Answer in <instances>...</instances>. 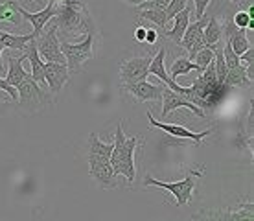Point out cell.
<instances>
[{"label": "cell", "mask_w": 254, "mask_h": 221, "mask_svg": "<svg viewBox=\"0 0 254 221\" xmlns=\"http://www.w3.org/2000/svg\"><path fill=\"white\" fill-rule=\"evenodd\" d=\"M162 111H160V118H166L168 114L172 113V111H175V109H181V107H186L190 109L191 113L197 114L199 118H204V111L203 109H199L197 105H193L190 100H186L183 94H179V92H173L172 88H168L164 85V88H162Z\"/></svg>", "instance_id": "cell-12"}, {"label": "cell", "mask_w": 254, "mask_h": 221, "mask_svg": "<svg viewBox=\"0 0 254 221\" xmlns=\"http://www.w3.org/2000/svg\"><path fill=\"white\" fill-rule=\"evenodd\" d=\"M203 37H204V41H206V46H208L212 52L216 50L217 46H221V41H223L221 22L217 20L216 15L208 17V22H206V26H204V30H203Z\"/></svg>", "instance_id": "cell-19"}, {"label": "cell", "mask_w": 254, "mask_h": 221, "mask_svg": "<svg viewBox=\"0 0 254 221\" xmlns=\"http://www.w3.org/2000/svg\"><path fill=\"white\" fill-rule=\"evenodd\" d=\"M13 2H17V4H19V2H22V0H13ZM33 2H35V4H46L48 0H33Z\"/></svg>", "instance_id": "cell-37"}, {"label": "cell", "mask_w": 254, "mask_h": 221, "mask_svg": "<svg viewBox=\"0 0 254 221\" xmlns=\"http://www.w3.org/2000/svg\"><path fill=\"white\" fill-rule=\"evenodd\" d=\"M204 175V168L201 166L199 170H190L186 173V177L183 181H177V183H164V181H159L155 177L147 175L144 179V186H159V188L170 192L173 197H175V203L177 207H186L188 203L191 201V196H193V190H195V184L199 181V177Z\"/></svg>", "instance_id": "cell-3"}, {"label": "cell", "mask_w": 254, "mask_h": 221, "mask_svg": "<svg viewBox=\"0 0 254 221\" xmlns=\"http://www.w3.org/2000/svg\"><path fill=\"white\" fill-rule=\"evenodd\" d=\"M157 37H159V33H157V30H155V28H147V32H146V41H144V43H147V44H155V43H157Z\"/></svg>", "instance_id": "cell-35"}, {"label": "cell", "mask_w": 254, "mask_h": 221, "mask_svg": "<svg viewBox=\"0 0 254 221\" xmlns=\"http://www.w3.org/2000/svg\"><path fill=\"white\" fill-rule=\"evenodd\" d=\"M223 57H225V63H227V69H236V67H240V56H236L232 48H230L229 44L225 43L223 44Z\"/></svg>", "instance_id": "cell-31"}, {"label": "cell", "mask_w": 254, "mask_h": 221, "mask_svg": "<svg viewBox=\"0 0 254 221\" xmlns=\"http://www.w3.org/2000/svg\"><path fill=\"white\" fill-rule=\"evenodd\" d=\"M89 173L96 183L105 190H113L118 186V175L115 173L113 166L107 160H100V158L89 157Z\"/></svg>", "instance_id": "cell-11"}, {"label": "cell", "mask_w": 254, "mask_h": 221, "mask_svg": "<svg viewBox=\"0 0 254 221\" xmlns=\"http://www.w3.org/2000/svg\"><path fill=\"white\" fill-rule=\"evenodd\" d=\"M147 118H149V126L151 127H159V129H162L164 133L172 135V137H175V139H179V140H191L193 144H201V140H203L204 137H208V135H212V133L216 131V126L208 127V129H204V131L193 133V131H190V129H186V127L179 126V124H164V122L155 120L151 111H147Z\"/></svg>", "instance_id": "cell-10"}, {"label": "cell", "mask_w": 254, "mask_h": 221, "mask_svg": "<svg viewBox=\"0 0 254 221\" xmlns=\"http://www.w3.org/2000/svg\"><path fill=\"white\" fill-rule=\"evenodd\" d=\"M0 90H4V92H7V94H9V98H11V101H15V103H17V100H19V94H17V88L11 87V85H9V83H7L2 76H0Z\"/></svg>", "instance_id": "cell-33"}, {"label": "cell", "mask_w": 254, "mask_h": 221, "mask_svg": "<svg viewBox=\"0 0 254 221\" xmlns=\"http://www.w3.org/2000/svg\"><path fill=\"white\" fill-rule=\"evenodd\" d=\"M190 72L201 74L203 70L199 69L191 59H188V57H175V61H173L172 67H170V77H172L173 81H175L179 76H188Z\"/></svg>", "instance_id": "cell-23"}, {"label": "cell", "mask_w": 254, "mask_h": 221, "mask_svg": "<svg viewBox=\"0 0 254 221\" xmlns=\"http://www.w3.org/2000/svg\"><path fill=\"white\" fill-rule=\"evenodd\" d=\"M138 147V137L126 139L124 135V124H118L115 131V142H113V153L109 158V164L113 166L116 175L126 179L127 186H133L136 177V164H134V149Z\"/></svg>", "instance_id": "cell-2"}, {"label": "cell", "mask_w": 254, "mask_h": 221, "mask_svg": "<svg viewBox=\"0 0 254 221\" xmlns=\"http://www.w3.org/2000/svg\"><path fill=\"white\" fill-rule=\"evenodd\" d=\"M232 22L238 26V30H251V28L254 30V19L247 11H243V9H238L232 15Z\"/></svg>", "instance_id": "cell-27"}, {"label": "cell", "mask_w": 254, "mask_h": 221, "mask_svg": "<svg viewBox=\"0 0 254 221\" xmlns=\"http://www.w3.org/2000/svg\"><path fill=\"white\" fill-rule=\"evenodd\" d=\"M94 30L85 33V39H83L81 43H61V52H63L64 61H66V69H68L70 74L79 72L83 65L94 57Z\"/></svg>", "instance_id": "cell-4"}, {"label": "cell", "mask_w": 254, "mask_h": 221, "mask_svg": "<svg viewBox=\"0 0 254 221\" xmlns=\"http://www.w3.org/2000/svg\"><path fill=\"white\" fill-rule=\"evenodd\" d=\"M2 52H4V48H2V44H0V74H2Z\"/></svg>", "instance_id": "cell-38"}, {"label": "cell", "mask_w": 254, "mask_h": 221, "mask_svg": "<svg viewBox=\"0 0 254 221\" xmlns=\"http://www.w3.org/2000/svg\"><path fill=\"white\" fill-rule=\"evenodd\" d=\"M0 20L2 22H13V24H19V13L13 11L9 4L4 2V4H0Z\"/></svg>", "instance_id": "cell-29"}, {"label": "cell", "mask_w": 254, "mask_h": 221, "mask_svg": "<svg viewBox=\"0 0 254 221\" xmlns=\"http://www.w3.org/2000/svg\"><path fill=\"white\" fill-rule=\"evenodd\" d=\"M26 56L22 54V56L15 57V56H9L7 57V72H6V79L11 87H19L20 83L26 81V79H30L32 77V74L30 72H26L24 67H22V63H24Z\"/></svg>", "instance_id": "cell-16"}, {"label": "cell", "mask_w": 254, "mask_h": 221, "mask_svg": "<svg viewBox=\"0 0 254 221\" xmlns=\"http://www.w3.org/2000/svg\"><path fill=\"white\" fill-rule=\"evenodd\" d=\"M227 44L232 48V52H234L236 56L245 54V52L251 48V41L247 39V30H238V32L227 41Z\"/></svg>", "instance_id": "cell-26"}, {"label": "cell", "mask_w": 254, "mask_h": 221, "mask_svg": "<svg viewBox=\"0 0 254 221\" xmlns=\"http://www.w3.org/2000/svg\"><path fill=\"white\" fill-rule=\"evenodd\" d=\"M70 77V72L66 65L61 63H45V83L48 85L50 94H58L61 88L66 85Z\"/></svg>", "instance_id": "cell-15"}, {"label": "cell", "mask_w": 254, "mask_h": 221, "mask_svg": "<svg viewBox=\"0 0 254 221\" xmlns=\"http://www.w3.org/2000/svg\"><path fill=\"white\" fill-rule=\"evenodd\" d=\"M122 88L133 98L134 103H144V101L162 100V88H164V85H153L147 79H142V81L131 83V85H126V87Z\"/></svg>", "instance_id": "cell-13"}, {"label": "cell", "mask_w": 254, "mask_h": 221, "mask_svg": "<svg viewBox=\"0 0 254 221\" xmlns=\"http://www.w3.org/2000/svg\"><path fill=\"white\" fill-rule=\"evenodd\" d=\"M24 56L26 59L30 61V65H32V79L35 83H39L41 87L46 88V83H45V61L41 59V56H39L37 48H35V41H30V43L26 44L24 50Z\"/></svg>", "instance_id": "cell-17"}, {"label": "cell", "mask_w": 254, "mask_h": 221, "mask_svg": "<svg viewBox=\"0 0 254 221\" xmlns=\"http://www.w3.org/2000/svg\"><path fill=\"white\" fill-rule=\"evenodd\" d=\"M111 153H113V144L103 142V140H100V137H98L96 133H90V137H89V157L100 158V160H107L109 162Z\"/></svg>", "instance_id": "cell-21"}, {"label": "cell", "mask_w": 254, "mask_h": 221, "mask_svg": "<svg viewBox=\"0 0 254 221\" xmlns=\"http://www.w3.org/2000/svg\"><path fill=\"white\" fill-rule=\"evenodd\" d=\"M7 4H9V7H11L13 11H17L22 17L24 20H28V22H32L33 26V39H37L41 33L45 32V28L46 24L50 22L52 19H54V15H56V0H48L46 2V6L41 9V11L37 13H30V11H26L24 7H20L19 4H15L13 0H7Z\"/></svg>", "instance_id": "cell-8"}, {"label": "cell", "mask_w": 254, "mask_h": 221, "mask_svg": "<svg viewBox=\"0 0 254 221\" xmlns=\"http://www.w3.org/2000/svg\"><path fill=\"white\" fill-rule=\"evenodd\" d=\"M33 41L32 33H26V35H17V33L9 32H0V44L2 48H9V50H24L26 44Z\"/></svg>", "instance_id": "cell-22"}, {"label": "cell", "mask_w": 254, "mask_h": 221, "mask_svg": "<svg viewBox=\"0 0 254 221\" xmlns=\"http://www.w3.org/2000/svg\"><path fill=\"white\" fill-rule=\"evenodd\" d=\"M17 94H19L17 103L20 105V109H24L28 113H37V111L45 109L52 101L50 90L41 87L39 83L33 81L32 77L20 83L17 87Z\"/></svg>", "instance_id": "cell-5"}, {"label": "cell", "mask_w": 254, "mask_h": 221, "mask_svg": "<svg viewBox=\"0 0 254 221\" xmlns=\"http://www.w3.org/2000/svg\"><path fill=\"white\" fill-rule=\"evenodd\" d=\"M212 61H214V52L210 50L208 46H206V48H203V50H201L195 56V59H193V63H195L201 70L206 69V67H208Z\"/></svg>", "instance_id": "cell-28"}, {"label": "cell", "mask_w": 254, "mask_h": 221, "mask_svg": "<svg viewBox=\"0 0 254 221\" xmlns=\"http://www.w3.org/2000/svg\"><path fill=\"white\" fill-rule=\"evenodd\" d=\"M191 221H254V207L251 201H243L225 210H203Z\"/></svg>", "instance_id": "cell-6"}, {"label": "cell", "mask_w": 254, "mask_h": 221, "mask_svg": "<svg viewBox=\"0 0 254 221\" xmlns=\"http://www.w3.org/2000/svg\"><path fill=\"white\" fill-rule=\"evenodd\" d=\"M251 81L253 79L249 77V72L243 65L227 70V77H225V85L227 87H247V85H251Z\"/></svg>", "instance_id": "cell-24"}, {"label": "cell", "mask_w": 254, "mask_h": 221, "mask_svg": "<svg viewBox=\"0 0 254 221\" xmlns=\"http://www.w3.org/2000/svg\"><path fill=\"white\" fill-rule=\"evenodd\" d=\"M190 15H191V7L186 6L183 11H179L172 19L173 28L166 32V37L170 39L172 43H175V44L181 43V39H183V35H185L186 28H188V24H190Z\"/></svg>", "instance_id": "cell-18"}, {"label": "cell", "mask_w": 254, "mask_h": 221, "mask_svg": "<svg viewBox=\"0 0 254 221\" xmlns=\"http://www.w3.org/2000/svg\"><path fill=\"white\" fill-rule=\"evenodd\" d=\"M193 2V7H195V20L203 19L204 15H206V7L212 4V0H191Z\"/></svg>", "instance_id": "cell-32"}, {"label": "cell", "mask_w": 254, "mask_h": 221, "mask_svg": "<svg viewBox=\"0 0 254 221\" xmlns=\"http://www.w3.org/2000/svg\"><path fill=\"white\" fill-rule=\"evenodd\" d=\"M186 4H188V0H170V4L166 6V19H168V22L177 15L179 11H183L186 7Z\"/></svg>", "instance_id": "cell-30"}, {"label": "cell", "mask_w": 254, "mask_h": 221, "mask_svg": "<svg viewBox=\"0 0 254 221\" xmlns=\"http://www.w3.org/2000/svg\"><path fill=\"white\" fill-rule=\"evenodd\" d=\"M147 74L157 76L160 81L164 83L166 87L172 88L173 92H179V94H183V96L188 94V87H181V85H177L172 77L168 76V72H166V48H164V46H162V48H160V50L151 57V63H149Z\"/></svg>", "instance_id": "cell-14"}, {"label": "cell", "mask_w": 254, "mask_h": 221, "mask_svg": "<svg viewBox=\"0 0 254 221\" xmlns=\"http://www.w3.org/2000/svg\"><path fill=\"white\" fill-rule=\"evenodd\" d=\"M52 22L58 26V32L63 35H74L77 33H89L92 28V17L87 7V0H63L56 2V15Z\"/></svg>", "instance_id": "cell-1"}, {"label": "cell", "mask_w": 254, "mask_h": 221, "mask_svg": "<svg viewBox=\"0 0 254 221\" xmlns=\"http://www.w3.org/2000/svg\"><path fill=\"white\" fill-rule=\"evenodd\" d=\"M136 20H147V22H153L159 30H166V24H168L166 11L162 9V7L140 9V11H136Z\"/></svg>", "instance_id": "cell-25"}, {"label": "cell", "mask_w": 254, "mask_h": 221, "mask_svg": "<svg viewBox=\"0 0 254 221\" xmlns=\"http://www.w3.org/2000/svg\"><path fill=\"white\" fill-rule=\"evenodd\" d=\"M206 22H208V17L204 15L203 19H199L195 20V22H190L188 24V28H186V32L185 35H183V39H181V46L185 48V50L190 52V48L193 46V44L199 41V39L203 37V30H204V26H206Z\"/></svg>", "instance_id": "cell-20"}, {"label": "cell", "mask_w": 254, "mask_h": 221, "mask_svg": "<svg viewBox=\"0 0 254 221\" xmlns=\"http://www.w3.org/2000/svg\"><path fill=\"white\" fill-rule=\"evenodd\" d=\"M0 113H2V111H0Z\"/></svg>", "instance_id": "cell-40"}, {"label": "cell", "mask_w": 254, "mask_h": 221, "mask_svg": "<svg viewBox=\"0 0 254 221\" xmlns=\"http://www.w3.org/2000/svg\"><path fill=\"white\" fill-rule=\"evenodd\" d=\"M146 32H147L146 26H138V28L134 30V41H136V43H144V41H146Z\"/></svg>", "instance_id": "cell-34"}, {"label": "cell", "mask_w": 254, "mask_h": 221, "mask_svg": "<svg viewBox=\"0 0 254 221\" xmlns=\"http://www.w3.org/2000/svg\"><path fill=\"white\" fill-rule=\"evenodd\" d=\"M35 41V48H37L41 59H46L45 63H61L66 65L64 56L61 52V41L58 37V26L52 22L48 26V30L43 32Z\"/></svg>", "instance_id": "cell-7"}, {"label": "cell", "mask_w": 254, "mask_h": 221, "mask_svg": "<svg viewBox=\"0 0 254 221\" xmlns=\"http://www.w3.org/2000/svg\"><path fill=\"white\" fill-rule=\"evenodd\" d=\"M126 4H129V6H138V4H142V2H146V0H124Z\"/></svg>", "instance_id": "cell-36"}, {"label": "cell", "mask_w": 254, "mask_h": 221, "mask_svg": "<svg viewBox=\"0 0 254 221\" xmlns=\"http://www.w3.org/2000/svg\"><path fill=\"white\" fill-rule=\"evenodd\" d=\"M149 63H151V57H147V56L126 59V61L120 65V83H122V87L146 79V77L149 76V74H147Z\"/></svg>", "instance_id": "cell-9"}, {"label": "cell", "mask_w": 254, "mask_h": 221, "mask_svg": "<svg viewBox=\"0 0 254 221\" xmlns=\"http://www.w3.org/2000/svg\"><path fill=\"white\" fill-rule=\"evenodd\" d=\"M56 2H63V0H56Z\"/></svg>", "instance_id": "cell-39"}]
</instances>
